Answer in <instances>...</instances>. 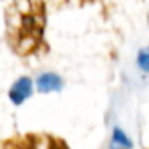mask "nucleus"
<instances>
[{
    "instance_id": "nucleus-1",
    "label": "nucleus",
    "mask_w": 149,
    "mask_h": 149,
    "mask_svg": "<svg viewBox=\"0 0 149 149\" xmlns=\"http://www.w3.org/2000/svg\"><path fill=\"white\" fill-rule=\"evenodd\" d=\"M45 2H10L5 8V37L15 55L29 58L50 50L45 40Z\"/></svg>"
},
{
    "instance_id": "nucleus-2",
    "label": "nucleus",
    "mask_w": 149,
    "mask_h": 149,
    "mask_svg": "<svg viewBox=\"0 0 149 149\" xmlns=\"http://www.w3.org/2000/svg\"><path fill=\"white\" fill-rule=\"evenodd\" d=\"M0 149H69L66 139L47 132H29L15 135L2 143Z\"/></svg>"
},
{
    "instance_id": "nucleus-3",
    "label": "nucleus",
    "mask_w": 149,
    "mask_h": 149,
    "mask_svg": "<svg viewBox=\"0 0 149 149\" xmlns=\"http://www.w3.org/2000/svg\"><path fill=\"white\" fill-rule=\"evenodd\" d=\"M31 93H32V84H31V79L23 77L10 88L8 96H10V100L13 101L15 104H21L24 100H27V98L31 96Z\"/></svg>"
},
{
    "instance_id": "nucleus-4",
    "label": "nucleus",
    "mask_w": 149,
    "mask_h": 149,
    "mask_svg": "<svg viewBox=\"0 0 149 149\" xmlns=\"http://www.w3.org/2000/svg\"><path fill=\"white\" fill-rule=\"evenodd\" d=\"M37 88L42 93H48V91H58L63 88V79L58 74L53 72H47L42 74L37 79Z\"/></svg>"
},
{
    "instance_id": "nucleus-5",
    "label": "nucleus",
    "mask_w": 149,
    "mask_h": 149,
    "mask_svg": "<svg viewBox=\"0 0 149 149\" xmlns=\"http://www.w3.org/2000/svg\"><path fill=\"white\" fill-rule=\"evenodd\" d=\"M111 149H132V141L125 136V133L120 128H116L112 132V143Z\"/></svg>"
},
{
    "instance_id": "nucleus-6",
    "label": "nucleus",
    "mask_w": 149,
    "mask_h": 149,
    "mask_svg": "<svg viewBox=\"0 0 149 149\" xmlns=\"http://www.w3.org/2000/svg\"><path fill=\"white\" fill-rule=\"evenodd\" d=\"M138 64L141 69L149 72V47L148 48H143L138 55Z\"/></svg>"
}]
</instances>
